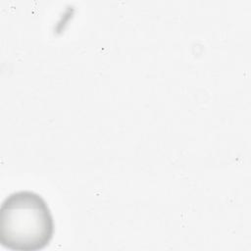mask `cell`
I'll list each match as a JSON object with an SVG mask.
<instances>
[{
    "mask_svg": "<svg viewBox=\"0 0 251 251\" xmlns=\"http://www.w3.org/2000/svg\"><path fill=\"white\" fill-rule=\"evenodd\" d=\"M55 232L46 200L32 190L9 194L0 207V242L14 251H38L47 247Z\"/></svg>",
    "mask_w": 251,
    "mask_h": 251,
    "instance_id": "cell-1",
    "label": "cell"
}]
</instances>
